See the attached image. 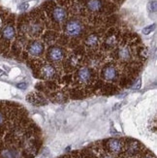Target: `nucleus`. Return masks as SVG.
<instances>
[{
    "label": "nucleus",
    "mask_w": 157,
    "mask_h": 158,
    "mask_svg": "<svg viewBox=\"0 0 157 158\" xmlns=\"http://www.w3.org/2000/svg\"><path fill=\"white\" fill-rule=\"evenodd\" d=\"M4 121H5V116H4V114H3V113L0 111V126H1L3 123H4Z\"/></svg>",
    "instance_id": "obj_19"
},
{
    "label": "nucleus",
    "mask_w": 157,
    "mask_h": 158,
    "mask_svg": "<svg viewBox=\"0 0 157 158\" xmlns=\"http://www.w3.org/2000/svg\"><path fill=\"white\" fill-rule=\"evenodd\" d=\"M27 50H28V52L31 54V56H41L43 52H44V50H45V46L42 42H38V41H34L32 42L28 48H27Z\"/></svg>",
    "instance_id": "obj_7"
},
{
    "label": "nucleus",
    "mask_w": 157,
    "mask_h": 158,
    "mask_svg": "<svg viewBox=\"0 0 157 158\" xmlns=\"http://www.w3.org/2000/svg\"><path fill=\"white\" fill-rule=\"evenodd\" d=\"M115 43H117V36L115 35H111L109 36L107 41H106V45L107 47H114L115 45Z\"/></svg>",
    "instance_id": "obj_15"
},
{
    "label": "nucleus",
    "mask_w": 157,
    "mask_h": 158,
    "mask_svg": "<svg viewBox=\"0 0 157 158\" xmlns=\"http://www.w3.org/2000/svg\"><path fill=\"white\" fill-rule=\"evenodd\" d=\"M118 57L123 62H128L132 57L131 49L128 46H122L118 51Z\"/></svg>",
    "instance_id": "obj_8"
},
{
    "label": "nucleus",
    "mask_w": 157,
    "mask_h": 158,
    "mask_svg": "<svg viewBox=\"0 0 157 158\" xmlns=\"http://www.w3.org/2000/svg\"><path fill=\"white\" fill-rule=\"evenodd\" d=\"M39 73L41 75V77L46 80H53L57 77V71L56 69V67L49 63H44L41 66Z\"/></svg>",
    "instance_id": "obj_4"
},
{
    "label": "nucleus",
    "mask_w": 157,
    "mask_h": 158,
    "mask_svg": "<svg viewBox=\"0 0 157 158\" xmlns=\"http://www.w3.org/2000/svg\"><path fill=\"white\" fill-rule=\"evenodd\" d=\"M101 77L107 82H115L119 78V72L114 65H107L101 71Z\"/></svg>",
    "instance_id": "obj_2"
},
{
    "label": "nucleus",
    "mask_w": 157,
    "mask_h": 158,
    "mask_svg": "<svg viewBox=\"0 0 157 158\" xmlns=\"http://www.w3.org/2000/svg\"><path fill=\"white\" fill-rule=\"evenodd\" d=\"M28 3H23V4H22V5H20L19 6V9L20 10H26L27 8H28Z\"/></svg>",
    "instance_id": "obj_20"
},
{
    "label": "nucleus",
    "mask_w": 157,
    "mask_h": 158,
    "mask_svg": "<svg viewBox=\"0 0 157 158\" xmlns=\"http://www.w3.org/2000/svg\"><path fill=\"white\" fill-rule=\"evenodd\" d=\"M142 158H154V156L151 155V154H146V155L143 156Z\"/></svg>",
    "instance_id": "obj_22"
},
{
    "label": "nucleus",
    "mask_w": 157,
    "mask_h": 158,
    "mask_svg": "<svg viewBox=\"0 0 157 158\" xmlns=\"http://www.w3.org/2000/svg\"><path fill=\"white\" fill-rule=\"evenodd\" d=\"M140 56L143 58H147V49H142L140 52Z\"/></svg>",
    "instance_id": "obj_18"
},
{
    "label": "nucleus",
    "mask_w": 157,
    "mask_h": 158,
    "mask_svg": "<svg viewBox=\"0 0 157 158\" xmlns=\"http://www.w3.org/2000/svg\"><path fill=\"white\" fill-rule=\"evenodd\" d=\"M0 24H1V20H0Z\"/></svg>",
    "instance_id": "obj_24"
},
{
    "label": "nucleus",
    "mask_w": 157,
    "mask_h": 158,
    "mask_svg": "<svg viewBox=\"0 0 157 158\" xmlns=\"http://www.w3.org/2000/svg\"><path fill=\"white\" fill-rule=\"evenodd\" d=\"M95 81V72L92 68L89 67H81L75 74V82L76 85L85 88L93 85Z\"/></svg>",
    "instance_id": "obj_1"
},
{
    "label": "nucleus",
    "mask_w": 157,
    "mask_h": 158,
    "mask_svg": "<svg viewBox=\"0 0 157 158\" xmlns=\"http://www.w3.org/2000/svg\"><path fill=\"white\" fill-rule=\"evenodd\" d=\"M52 19L54 20V22L62 23L67 17V13L63 8H61V7H54V8L52 9Z\"/></svg>",
    "instance_id": "obj_9"
},
{
    "label": "nucleus",
    "mask_w": 157,
    "mask_h": 158,
    "mask_svg": "<svg viewBox=\"0 0 157 158\" xmlns=\"http://www.w3.org/2000/svg\"><path fill=\"white\" fill-rule=\"evenodd\" d=\"M148 8L151 12H156V1H151L148 5Z\"/></svg>",
    "instance_id": "obj_17"
},
{
    "label": "nucleus",
    "mask_w": 157,
    "mask_h": 158,
    "mask_svg": "<svg viewBox=\"0 0 157 158\" xmlns=\"http://www.w3.org/2000/svg\"><path fill=\"white\" fill-rule=\"evenodd\" d=\"M2 36L6 40H12L15 36V29L12 25H7L3 28L2 31Z\"/></svg>",
    "instance_id": "obj_13"
},
{
    "label": "nucleus",
    "mask_w": 157,
    "mask_h": 158,
    "mask_svg": "<svg viewBox=\"0 0 157 158\" xmlns=\"http://www.w3.org/2000/svg\"><path fill=\"white\" fill-rule=\"evenodd\" d=\"M102 158H114V156L113 155H110V154H106V155H104Z\"/></svg>",
    "instance_id": "obj_23"
},
{
    "label": "nucleus",
    "mask_w": 157,
    "mask_h": 158,
    "mask_svg": "<svg viewBox=\"0 0 157 158\" xmlns=\"http://www.w3.org/2000/svg\"><path fill=\"white\" fill-rule=\"evenodd\" d=\"M99 44V37L97 34H91L85 39V45L89 49H93L96 48Z\"/></svg>",
    "instance_id": "obj_12"
},
{
    "label": "nucleus",
    "mask_w": 157,
    "mask_h": 158,
    "mask_svg": "<svg viewBox=\"0 0 157 158\" xmlns=\"http://www.w3.org/2000/svg\"><path fill=\"white\" fill-rule=\"evenodd\" d=\"M86 7L90 12L98 13L103 9V2L101 0H87Z\"/></svg>",
    "instance_id": "obj_10"
},
{
    "label": "nucleus",
    "mask_w": 157,
    "mask_h": 158,
    "mask_svg": "<svg viewBox=\"0 0 157 158\" xmlns=\"http://www.w3.org/2000/svg\"><path fill=\"white\" fill-rule=\"evenodd\" d=\"M138 150H139V143L137 142H134L133 143L128 146V152L131 155L138 153Z\"/></svg>",
    "instance_id": "obj_14"
},
{
    "label": "nucleus",
    "mask_w": 157,
    "mask_h": 158,
    "mask_svg": "<svg viewBox=\"0 0 157 158\" xmlns=\"http://www.w3.org/2000/svg\"><path fill=\"white\" fill-rule=\"evenodd\" d=\"M27 101H29L34 105H43L47 103L45 97L40 93H31L27 95Z\"/></svg>",
    "instance_id": "obj_11"
},
{
    "label": "nucleus",
    "mask_w": 157,
    "mask_h": 158,
    "mask_svg": "<svg viewBox=\"0 0 157 158\" xmlns=\"http://www.w3.org/2000/svg\"><path fill=\"white\" fill-rule=\"evenodd\" d=\"M17 86H18L19 88H20V89H25L27 85H26L25 82H23V84H19V85H17Z\"/></svg>",
    "instance_id": "obj_21"
},
{
    "label": "nucleus",
    "mask_w": 157,
    "mask_h": 158,
    "mask_svg": "<svg viewBox=\"0 0 157 158\" xmlns=\"http://www.w3.org/2000/svg\"><path fill=\"white\" fill-rule=\"evenodd\" d=\"M154 28H155V23L152 24V25H148V26H147L146 28L143 29V33H144L145 35H147V34H149L151 32H152V31L154 30Z\"/></svg>",
    "instance_id": "obj_16"
},
{
    "label": "nucleus",
    "mask_w": 157,
    "mask_h": 158,
    "mask_svg": "<svg viewBox=\"0 0 157 158\" xmlns=\"http://www.w3.org/2000/svg\"><path fill=\"white\" fill-rule=\"evenodd\" d=\"M107 148L112 154H118L122 152L123 143L119 139H111L107 142Z\"/></svg>",
    "instance_id": "obj_5"
},
{
    "label": "nucleus",
    "mask_w": 157,
    "mask_h": 158,
    "mask_svg": "<svg viewBox=\"0 0 157 158\" xmlns=\"http://www.w3.org/2000/svg\"><path fill=\"white\" fill-rule=\"evenodd\" d=\"M65 54L63 50L58 47L51 48L49 52H48V58H49V60L52 61V62H57V61L62 60Z\"/></svg>",
    "instance_id": "obj_6"
},
{
    "label": "nucleus",
    "mask_w": 157,
    "mask_h": 158,
    "mask_svg": "<svg viewBox=\"0 0 157 158\" xmlns=\"http://www.w3.org/2000/svg\"><path fill=\"white\" fill-rule=\"evenodd\" d=\"M83 24L79 20L72 19L69 20L65 25V33L72 37H78L83 32Z\"/></svg>",
    "instance_id": "obj_3"
}]
</instances>
